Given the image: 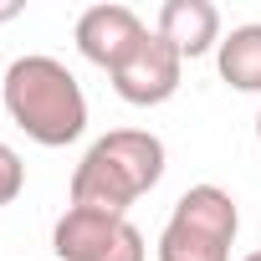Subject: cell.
Returning <instances> with one entry per match:
<instances>
[{"instance_id":"obj_9","label":"cell","mask_w":261,"mask_h":261,"mask_svg":"<svg viewBox=\"0 0 261 261\" xmlns=\"http://www.w3.org/2000/svg\"><path fill=\"white\" fill-rule=\"evenodd\" d=\"M21 190H26V164H21V154L11 144H0V210H6Z\"/></svg>"},{"instance_id":"obj_10","label":"cell","mask_w":261,"mask_h":261,"mask_svg":"<svg viewBox=\"0 0 261 261\" xmlns=\"http://www.w3.org/2000/svg\"><path fill=\"white\" fill-rule=\"evenodd\" d=\"M21 16V6H0V21H16Z\"/></svg>"},{"instance_id":"obj_2","label":"cell","mask_w":261,"mask_h":261,"mask_svg":"<svg viewBox=\"0 0 261 261\" xmlns=\"http://www.w3.org/2000/svg\"><path fill=\"white\" fill-rule=\"evenodd\" d=\"M0 97H6L11 123L26 139H36L41 149H67L87 128L82 82L57 57H41V51L36 57H16L6 67V77H0Z\"/></svg>"},{"instance_id":"obj_6","label":"cell","mask_w":261,"mask_h":261,"mask_svg":"<svg viewBox=\"0 0 261 261\" xmlns=\"http://www.w3.org/2000/svg\"><path fill=\"white\" fill-rule=\"evenodd\" d=\"M72 36H77V51L113 77L128 57H134V46L149 36V26L139 21L134 6H87L77 16V31Z\"/></svg>"},{"instance_id":"obj_3","label":"cell","mask_w":261,"mask_h":261,"mask_svg":"<svg viewBox=\"0 0 261 261\" xmlns=\"http://www.w3.org/2000/svg\"><path fill=\"white\" fill-rule=\"evenodd\" d=\"M241 210L220 185H190L159 230V261H230Z\"/></svg>"},{"instance_id":"obj_12","label":"cell","mask_w":261,"mask_h":261,"mask_svg":"<svg viewBox=\"0 0 261 261\" xmlns=\"http://www.w3.org/2000/svg\"><path fill=\"white\" fill-rule=\"evenodd\" d=\"M256 139H261V113H256Z\"/></svg>"},{"instance_id":"obj_11","label":"cell","mask_w":261,"mask_h":261,"mask_svg":"<svg viewBox=\"0 0 261 261\" xmlns=\"http://www.w3.org/2000/svg\"><path fill=\"white\" fill-rule=\"evenodd\" d=\"M241 261H261V251H251V256H241Z\"/></svg>"},{"instance_id":"obj_1","label":"cell","mask_w":261,"mask_h":261,"mask_svg":"<svg viewBox=\"0 0 261 261\" xmlns=\"http://www.w3.org/2000/svg\"><path fill=\"white\" fill-rule=\"evenodd\" d=\"M159 179H164V139L149 128H113L82 154L67 195L77 210L128 215V205L144 200Z\"/></svg>"},{"instance_id":"obj_7","label":"cell","mask_w":261,"mask_h":261,"mask_svg":"<svg viewBox=\"0 0 261 261\" xmlns=\"http://www.w3.org/2000/svg\"><path fill=\"white\" fill-rule=\"evenodd\" d=\"M179 57H205L220 46V11L210 0H164L159 6V26H154Z\"/></svg>"},{"instance_id":"obj_13","label":"cell","mask_w":261,"mask_h":261,"mask_svg":"<svg viewBox=\"0 0 261 261\" xmlns=\"http://www.w3.org/2000/svg\"><path fill=\"white\" fill-rule=\"evenodd\" d=\"M0 77H6V72H0Z\"/></svg>"},{"instance_id":"obj_5","label":"cell","mask_w":261,"mask_h":261,"mask_svg":"<svg viewBox=\"0 0 261 261\" xmlns=\"http://www.w3.org/2000/svg\"><path fill=\"white\" fill-rule=\"evenodd\" d=\"M179 77H185V57L159 31H149L134 46V57L113 72V92L123 102H134V108H159V102H169L179 92Z\"/></svg>"},{"instance_id":"obj_8","label":"cell","mask_w":261,"mask_h":261,"mask_svg":"<svg viewBox=\"0 0 261 261\" xmlns=\"http://www.w3.org/2000/svg\"><path fill=\"white\" fill-rule=\"evenodd\" d=\"M215 67L236 92H261V21H246L230 36H220Z\"/></svg>"},{"instance_id":"obj_4","label":"cell","mask_w":261,"mask_h":261,"mask_svg":"<svg viewBox=\"0 0 261 261\" xmlns=\"http://www.w3.org/2000/svg\"><path fill=\"white\" fill-rule=\"evenodd\" d=\"M51 251H57V261H149L144 230L128 220V215L77 210V205H67L57 215Z\"/></svg>"}]
</instances>
